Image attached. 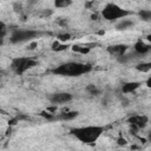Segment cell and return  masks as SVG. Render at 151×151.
<instances>
[{
	"mask_svg": "<svg viewBox=\"0 0 151 151\" xmlns=\"http://www.w3.org/2000/svg\"><path fill=\"white\" fill-rule=\"evenodd\" d=\"M91 71L92 66L90 64H84L79 61H67L54 67L52 70V73L63 77H80Z\"/></svg>",
	"mask_w": 151,
	"mask_h": 151,
	"instance_id": "1",
	"label": "cell"
},
{
	"mask_svg": "<svg viewBox=\"0 0 151 151\" xmlns=\"http://www.w3.org/2000/svg\"><path fill=\"white\" fill-rule=\"evenodd\" d=\"M103 126L97 125H90V126H80V127H72L70 130V133L74 136L78 140L85 144H93L98 140V138L104 132Z\"/></svg>",
	"mask_w": 151,
	"mask_h": 151,
	"instance_id": "2",
	"label": "cell"
},
{
	"mask_svg": "<svg viewBox=\"0 0 151 151\" xmlns=\"http://www.w3.org/2000/svg\"><path fill=\"white\" fill-rule=\"evenodd\" d=\"M131 14H132L131 11L124 9L120 6H118L117 4H112V2L107 4L101 11V17L107 21H114L117 19H124Z\"/></svg>",
	"mask_w": 151,
	"mask_h": 151,
	"instance_id": "3",
	"label": "cell"
},
{
	"mask_svg": "<svg viewBox=\"0 0 151 151\" xmlns=\"http://www.w3.org/2000/svg\"><path fill=\"white\" fill-rule=\"evenodd\" d=\"M42 32L40 31H35V29H14L11 34L9 41L12 44H21V42H26V41H32L39 37H41Z\"/></svg>",
	"mask_w": 151,
	"mask_h": 151,
	"instance_id": "4",
	"label": "cell"
},
{
	"mask_svg": "<svg viewBox=\"0 0 151 151\" xmlns=\"http://www.w3.org/2000/svg\"><path fill=\"white\" fill-rule=\"evenodd\" d=\"M38 61L32 59V58H28V57H18V58H14L12 59L11 61V70L15 73V74H22L25 73L27 70L37 66Z\"/></svg>",
	"mask_w": 151,
	"mask_h": 151,
	"instance_id": "5",
	"label": "cell"
},
{
	"mask_svg": "<svg viewBox=\"0 0 151 151\" xmlns=\"http://www.w3.org/2000/svg\"><path fill=\"white\" fill-rule=\"evenodd\" d=\"M73 99V96L68 92H57V93H52L48 97V100L53 104V105H58V104H65L68 103Z\"/></svg>",
	"mask_w": 151,
	"mask_h": 151,
	"instance_id": "6",
	"label": "cell"
},
{
	"mask_svg": "<svg viewBox=\"0 0 151 151\" xmlns=\"http://www.w3.org/2000/svg\"><path fill=\"white\" fill-rule=\"evenodd\" d=\"M129 123L131 124V126L139 130V129H144L147 125L149 118L145 114H134V116L129 118Z\"/></svg>",
	"mask_w": 151,
	"mask_h": 151,
	"instance_id": "7",
	"label": "cell"
},
{
	"mask_svg": "<svg viewBox=\"0 0 151 151\" xmlns=\"http://www.w3.org/2000/svg\"><path fill=\"white\" fill-rule=\"evenodd\" d=\"M133 47H134V53L138 54V55H144V54L149 53L150 50H151V46H150L149 44L144 42L143 40H138V41L134 44Z\"/></svg>",
	"mask_w": 151,
	"mask_h": 151,
	"instance_id": "8",
	"label": "cell"
},
{
	"mask_svg": "<svg viewBox=\"0 0 151 151\" xmlns=\"http://www.w3.org/2000/svg\"><path fill=\"white\" fill-rule=\"evenodd\" d=\"M126 50H127V46L126 45H122V44H119V45H111V46L107 47V52L111 55H114L117 58L123 55L126 52Z\"/></svg>",
	"mask_w": 151,
	"mask_h": 151,
	"instance_id": "9",
	"label": "cell"
},
{
	"mask_svg": "<svg viewBox=\"0 0 151 151\" xmlns=\"http://www.w3.org/2000/svg\"><path fill=\"white\" fill-rule=\"evenodd\" d=\"M78 114H79V112H77V111H66V112L55 114V120H64V122L72 120L76 117H78Z\"/></svg>",
	"mask_w": 151,
	"mask_h": 151,
	"instance_id": "10",
	"label": "cell"
},
{
	"mask_svg": "<svg viewBox=\"0 0 151 151\" xmlns=\"http://www.w3.org/2000/svg\"><path fill=\"white\" fill-rule=\"evenodd\" d=\"M139 87H140V83H138V81H130V83L123 84L122 91L124 93H131V92H134Z\"/></svg>",
	"mask_w": 151,
	"mask_h": 151,
	"instance_id": "11",
	"label": "cell"
},
{
	"mask_svg": "<svg viewBox=\"0 0 151 151\" xmlns=\"http://www.w3.org/2000/svg\"><path fill=\"white\" fill-rule=\"evenodd\" d=\"M131 26H133V21L124 18V19H122V20L116 25V29H118V31H124V29L130 28Z\"/></svg>",
	"mask_w": 151,
	"mask_h": 151,
	"instance_id": "12",
	"label": "cell"
},
{
	"mask_svg": "<svg viewBox=\"0 0 151 151\" xmlns=\"http://www.w3.org/2000/svg\"><path fill=\"white\" fill-rule=\"evenodd\" d=\"M72 50H73V52H76V53L86 54V53L90 52L91 47H87V46H80V45H74V46H72Z\"/></svg>",
	"mask_w": 151,
	"mask_h": 151,
	"instance_id": "13",
	"label": "cell"
},
{
	"mask_svg": "<svg viewBox=\"0 0 151 151\" xmlns=\"http://www.w3.org/2000/svg\"><path fill=\"white\" fill-rule=\"evenodd\" d=\"M72 5V0H54V6L57 8H66Z\"/></svg>",
	"mask_w": 151,
	"mask_h": 151,
	"instance_id": "14",
	"label": "cell"
},
{
	"mask_svg": "<svg viewBox=\"0 0 151 151\" xmlns=\"http://www.w3.org/2000/svg\"><path fill=\"white\" fill-rule=\"evenodd\" d=\"M138 15L144 21H150L151 20V11H149V9H142V11H139Z\"/></svg>",
	"mask_w": 151,
	"mask_h": 151,
	"instance_id": "15",
	"label": "cell"
},
{
	"mask_svg": "<svg viewBox=\"0 0 151 151\" xmlns=\"http://www.w3.org/2000/svg\"><path fill=\"white\" fill-rule=\"evenodd\" d=\"M136 70L140 72H149L151 70V63H140L136 66Z\"/></svg>",
	"mask_w": 151,
	"mask_h": 151,
	"instance_id": "16",
	"label": "cell"
},
{
	"mask_svg": "<svg viewBox=\"0 0 151 151\" xmlns=\"http://www.w3.org/2000/svg\"><path fill=\"white\" fill-rule=\"evenodd\" d=\"M86 91H87L90 94H92V96H98V94L100 93V90H99L96 85H93V84L87 85V86H86Z\"/></svg>",
	"mask_w": 151,
	"mask_h": 151,
	"instance_id": "17",
	"label": "cell"
},
{
	"mask_svg": "<svg viewBox=\"0 0 151 151\" xmlns=\"http://www.w3.org/2000/svg\"><path fill=\"white\" fill-rule=\"evenodd\" d=\"M67 47H68L67 45H60L58 41L53 42V45H52V50H53V51H64V50H66Z\"/></svg>",
	"mask_w": 151,
	"mask_h": 151,
	"instance_id": "18",
	"label": "cell"
},
{
	"mask_svg": "<svg viewBox=\"0 0 151 151\" xmlns=\"http://www.w3.org/2000/svg\"><path fill=\"white\" fill-rule=\"evenodd\" d=\"M6 33H7V29H6V25L0 20V37H2V38H5V35H6Z\"/></svg>",
	"mask_w": 151,
	"mask_h": 151,
	"instance_id": "19",
	"label": "cell"
},
{
	"mask_svg": "<svg viewBox=\"0 0 151 151\" xmlns=\"http://www.w3.org/2000/svg\"><path fill=\"white\" fill-rule=\"evenodd\" d=\"M58 38H59L60 41H67V40H70L72 37H71V34H68V33H63V34H59Z\"/></svg>",
	"mask_w": 151,
	"mask_h": 151,
	"instance_id": "20",
	"label": "cell"
},
{
	"mask_svg": "<svg viewBox=\"0 0 151 151\" xmlns=\"http://www.w3.org/2000/svg\"><path fill=\"white\" fill-rule=\"evenodd\" d=\"M14 12L15 13H18L19 15H22V6H21V4H14Z\"/></svg>",
	"mask_w": 151,
	"mask_h": 151,
	"instance_id": "21",
	"label": "cell"
},
{
	"mask_svg": "<svg viewBox=\"0 0 151 151\" xmlns=\"http://www.w3.org/2000/svg\"><path fill=\"white\" fill-rule=\"evenodd\" d=\"M53 12H52V9H44L41 13H40V17H48V15H51Z\"/></svg>",
	"mask_w": 151,
	"mask_h": 151,
	"instance_id": "22",
	"label": "cell"
},
{
	"mask_svg": "<svg viewBox=\"0 0 151 151\" xmlns=\"http://www.w3.org/2000/svg\"><path fill=\"white\" fill-rule=\"evenodd\" d=\"M58 24H59V25H61V26H65V25L67 24V20H66V19H63V20H58Z\"/></svg>",
	"mask_w": 151,
	"mask_h": 151,
	"instance_id": "23",
	"label": "cell"
},
{
	"mask_svg": "<svg viewBox=\"0 0 151 151\" xmlns=\"http://www.w3.org/2000/svg\"><path fill=\"white\" fill-rule=\"evenodd\" d=\"M118 144H119V145H125V144H126V140H125L124 138H119V139H118Z\"/></svg>",
	"mask_w": 151,
	"mask_h": 151,
	"instance_id": "24",
	"label": "cell"
},
{
	"mask_svg": "<svg viewBox=\"0 0 151 151\" xmlns=\"http://www.w3.org/2000/svg\"><path fill=\"white\" fill-rule=\"evenodd\" d=\"M35 45H37V42H33V44H31V45H29V47H28V48H29V50H33V48L35 47Z\"/></svg>",
	"mask_w": 151,
	"mask_h": 151,
	"instance_id": "25",
	"label": "cell"
},
{
	"mask_svg": "<svg viewBox=\"0 0 151 151\" xmlns=\"http://www.w3.org/2000/svg\"><path fill=\"white\" fill-rule=\"evenodd\" d=\"M2 44H4V38H2V37H0V46H1Z\"/></svg>",
	"mask_w": 151,
	"mask_h": 151,
	"instance_id": "26",
	"label": "cell"
},
{
	"mask_svg": "<svg viewBox=\"0 0 151 151\" xmlns=\"http://www.w3.org/2000/svg\"><path fill=\"white\" fill-rule=\"evenodd\" d=\"M0 79H1V77H0Z\"/></svg>",
	"mask_w": 151,
	"mask_h": 151,
	"instance_id": "27",
	"label": "cell"
}]
</instances>
